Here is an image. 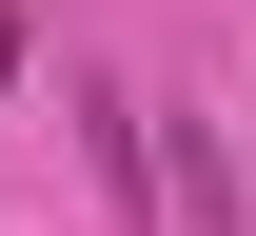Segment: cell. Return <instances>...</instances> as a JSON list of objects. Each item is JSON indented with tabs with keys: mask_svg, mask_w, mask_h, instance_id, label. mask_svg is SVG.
Returning <instances> with one entry per match:
<instances>
[{
	"mask_svg": "<svg viewBox=\"0 0 256 236\" xmlns=\"http://www.w3.org/2000/svg\"><path fill=\"white\" fill-rule=\"evenodd\" d=\"M0 79H20V20H0Z\"/></svg>",
	"mask_w": 256,
	"mask_h": 236,
	"instance_id": "cell-1",
	"label": "cell"
}]
</instances>
